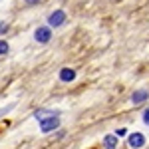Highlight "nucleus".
Here are the masks:
<instances>
[{"instance_id": "obj_8", "label": "nucleus", "mask_w": 149, "mask_h": 149, "mask_svg": "<svg viewBox=\"0 0 149 149\" xmlns=\"http://www.w3.org/2000/svg\"><path fill=\"white\" fill-rule=\"evenodd\" d=\"M8 52V44L6 42H0V54H6Z\"/></svg>"}, {"instance_id": "obj_7", "label": "nucleus", "mask_w": 149, "mask_h": 149, "mask_svg": "<svg viewBox=\"0 0 149 149\" xmlns=\"http://www.w3.org/2000/svg\"><path fill=\"white\" fill-rule=\"evenodd\" d=\"M103 145H105V149H115L117 147V137L115 135H105L103 137Z\"/></svg>"}, {"instance_id": "obj_6", "label": "nucleus", "mask_w": 149, "mask_h": 149, "mask_svg": "<svg viewBox=\"0 0 149 149\" xmlns=\"http://www.w3.org/2000/svg\"><path fill=\"white\" fill-rule=\"evenodd\" d=\"M74 78H76V72H74V70L64 68L62 72H60V80H62V81H72Z\"/></svg>"}, {"instance_id": "obj_10", "label": "nucleus", "mask_w": 149, "mask_h": 149, "mask_svg": "<svg viewBox=\"0 0 149 149\" xmlns=\"http://www.w3.org/2000/svg\"><path fill=\"white\" fill-rule=\"evenodd\" d=\"M2 32H6V24H2V26H0V34H2Z\"/></svg>"}, {"instance_id": "obj_2", "label": "nucleus", "mask_w": 149, "mask_h": 149, "mask_svg": "<svg viewBox=\"0 0 149 149\" xmlns=\"http://www.w3.org/2000/svg\"><path fill=\"white\" fill-rule=\"evenodd\" d=\"M34 38L38 40V44H46V42H50V38H52V30L48 26H42V28L36 30Z\"/></svg>"}, {"instance_id": "obj_3", "label": "nucleus", "mask_w": 149, "mask_h": 149, "mask_svg": "<svg viewBox=\"0 0 149 149\" xmlns=\"http://www.w3.org/2000/svg\"><path fill=\"white\" fill-rule=\"evenodd\" d=\"M58 117L56 115H50V117H46V119H42V123H40V127H42V131H52V129H56L58 127Z\"/></svg>"}, {"instance_id": "obj_9", "label": "nucleus", "mask_w": 149, "mask_h": 149, "mask_svg": "<svg viewBox=\"0 0 149 149\" xmlns=\"http://www.w3.org/2000/svg\"><path fill=\"white\" fill-rule=\"evenodd\" d=\"M143 119H145V121L149 123V109H145V113H143Z\"/></svg>"}, {"instance_id": "obj_1", "label": "nucleus", "mask_w": 149, "mask_h": 149, "mask_svg": "<svg viewBox=\"0 0 149 149\" xmlns=\"http://www.w3.org/2000/svg\"><path fill=\"white\" fill-rule=\"evenodd\" d=\"M64 22H66V12L64 10H56V12H52V14L48 16V24H50L52 28H58V26H62Z\"/></svg>"}, {"instance_id": "obj_4", "label": "nucleus", "mask_w": 149, "mask_h": 149, "mask_svg": "<svg viewBox=\"0 0 149 149\" xmlns=\"http://www.w3.org/2000/svg\"><path fill=\"white\" fill-rule=\"evenodd\" d=\"M129 145L133 149H139L145 145V137H143V133H131L129 135Z\"/></svg>"}, {"instance_id": "obj_5", "label": "nucleus", "mask_w": 149, "mask_h": 149, "mask_svg": "<svg viewBox=\"0 0 149 149\" xmlns=\"http://www.w3.org/2000/svg\"><path fill=\"white\" fill-rule=\"evenodd\" d=\"M149 97V92H145V90H139V92H135L133 95H131V102L133 103H141V102H145Z\"/></svg>"}]
</instances>
